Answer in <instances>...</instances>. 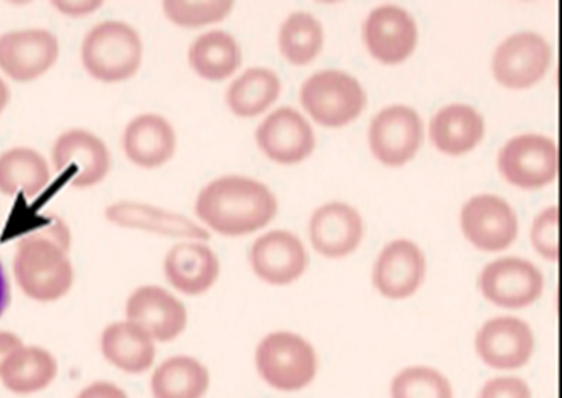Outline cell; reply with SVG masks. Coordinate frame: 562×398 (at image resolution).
<instances>
[{
	"mask_svg": "<svg viewBox=\"0 0 562 398\" xmlns=\"http://www.w3.org/2000/svg\"><path fill=\"white\" fill-rule=\"evenodd\" d=\"M58 375V362L48 350L18 348L0 367V382L11 394L29 396L48 388Z\"/></svg>",
	"mask_w": 562,
	"mask_h": 398,
	"instance_id": "603a6c76",
	"label": "cell"
},
{
	"mask_svg": "<svg viewBox=\"0 0 562 398\" xmlns=\"http://www.w3.org/2000/svg\"><path fill=\"white\" fill-rule=\"evenodd\" d=\"M99 344L104 360L124 374L143 375L155 367L157 342L127 318L108 325Z\"/></svg>",
	"mask_w": 562,
	"mask_h": 398,
	"instance_id": "44dd1931",
	"label": "cell"
},
{
	"mask_svg": "<svg viewBox=\"0 0 562 398\" xmlns=\"http://www.w3.org/2000/svg\"><path fill=\"white\" fill-rule=\"evenodd\" d=\"M249 262L262 282L289 285L304 274L308 257L300 238L286 230H273L256 240Z\"/></svg>",
	"mask_w": 562,
	"mask_h": 398,
	"instance_id": "2e32d148",
	"label": "cell"
},
{
	"mask_svg": "<svg viewBox=\"0 0 562 398\" xmlns=\"http://www.w3.org/2000/svg\"><path fill=\"white\" fill-rule=\"evenodd\" d=\"M11 102V90L9 83H7L5 78L0 75V115L9 107Z\"/></svg>",
	"mask_w": 562,
	"mask_h": 398,
	"instance_id": "74e56055",
	"label": "cell"
},
{
	"mask_svg": "<svg viewBox=\"0 0 562 398\" xmlns=\"http://www.w3.org/2000/svg\"><path fill=\"white\" fill-rule=\"evenodd\" d=\"M363 39L373 57L394 65L412 56L418 30L408 12L400 7L383 5L370 13L363 24Z\"/></svg>",
	"mask_w": 562,
	"mask_h": 398,
	"instance_id": "e0dca14e",
	"label": "cell"
},
{
	"mask_svg": "<svg viewBox=\"0 0 562 398\" xmlns=\"http://www.w3.org/2000/svg\"><path fill=\"white\" fill-rule=\"evenodd\" d=\"M50 166L68 179L71 187L91 189L109 175L111 155L108 145L94 133L70 129L53 144Z\"/></svg>",
	"mask_w": 562,
	"mask_h": 398,
	"instance_id": "52a82bcc",
	"label": "cell"
},
{
	"mask_svg": "<svg viewBox=\"0 0 562 398\" xmlns=\"http://www.w3.org/2000/svg\"><path fill=\"white\" fill-rule=\"evenodd\" d=\"M531 238L535 249L547 260L558 261L559 257V212L557 207L546 209L535 220Z\"/></svg>",
	"mask_w": 562,
	"mask_h": 398,
	"instance_id": "d6a6232c",
	"label": "cell"
},
{
	"mask_svg": "<svg viewBox=\"0 0 562 398\" xmlns=\"http://www.w3.org/2000/svg\"><path fill=\"white\" fill-rule=\"evenodd\" d=\"M301 103L316 123L340 128L361 115L367 95L359 81L347 72L326 70L304 82Z\"/></svg>",
	"mask_w": 562,
	"mask_h": 398,
	"instance_id": "5b68a950",
	"label": "cell"
},
{
	"mask_svg": "<svg viewBox=\"0 0 562 398\" xmlns=\"http://www.w3.org/2000/svg\"><path fill=\"white\" fill-rule=\"evenodd\" d=\"M475 351L486 366L494 369H518L535 351L533 331L517 317L492 318L475 337Z\"/></svg>",
	"mask_w": 562,
	"mask_h": 398,
	"instance_id": "7c38bea8",
	"label": "cell"
},
{
	"mask_svg": "<svg viewBox=\"0 0 562 398\" xmlns=\"http://www.w3.org/2000/svg\"><path fill=\"white\" fill-rule=\"evenodd\" d=\"M105 217L117 227L150 231L170 237L209 240L206 230L198 227L189 218L170 214V212L150 207L147 204L121 202L105 209Z\"/></svg>",
	"mask_w": 562,
	"mask_h": 398,
	"instance_id": "d4e9b609",
	"label": "cell"
},
{
	"mask_svg": "<svg viewBox=\"0 0 562 398\" xmlns=\"http://www.w3.org/2000/svg\"><path fill=\"white\" fill-rule=\"evenodd\" d=\"M485 133L484 118L465 104H451L435 115L429 135L440 151L461 156L477 146Z\"/></svg>",
	"mask_w": 562,
	"mask_h": 398,
	"instance_id": "4316f807",
	"label": "cell"
},
{
	"mask_svg": "<svg viewBox=\"0 0 562 398\" xmlns=\"http://www.w3.org/2000/svg\"><path fill=\"white\" fill-rule=\"evenodd\" d=\"M392 398H453L451 383L438 369L407 367L396 375L390 388Z\"/></svg>",
	"mask_w": 562,
	"mask_h": 398,
	"instance_id": "4dcf8cb0",
	"label": "cell"
},
{
	"mask_svg": "<svg viewBox=\"0 0 562 398\" xmlns=\"http://www.w3.org/2000/svg\"><path fill=\"white\" fill-rule=\"evenodd\" d=\"M102 4V2H94V0H76V2H63V0H59V2L52 3L63 15L71 18L89 15V13L95 12Z\"/></svg>",
	"mask_w": 562,
	"mask_h": 398,
	"instance_id": "d590c367",
	"label": "cell"
},
{
	"mask_svg": "<svg viewBox=\"0 0 562 398\" xmlns=\"http://www.w3.org/2000/svg\"><path fill=\"white\" fill-rule=\"evenodd\" d=\"M189 62L196 75L206 81H224L240 68V46L229 33L211 31L191 44Z\"/></svg>",
	"mask_w": 562,
	"mask_h": 398,
	"instance_id": "83f0119b",
	"label": "cell"
},
{
	"mask_svg": "<svg viewBox=\"0 0 562 398\" xmlns=\"http://www.w3.org/2000/svg\"><path fill=\"white\" fill-rule=\"evenodd\" d=\"M55 33L44 29L13 30L0 35V75L32 83L55 68L59 57Z\"/></svg>",
	"mask_w": 562,
	"mask_h": 398,
	"instance_id": "8992f818",
	"label": "cell"
},
{
	"mask_svg": "<svg viewBox=\"0 0 562 398\" xmlns=\"http://www.w3.org/2000/svg\"><path fill=\"white\" fill-rule=\"evenodd\" d=\"M280 92L281 81L274 71L254 68L229 86L227 104L237 117H256L279 99Z\"/></svg>",
	"mask_w": 562,
	"mask_h": 398,
	"instance_id": "f1b7e54d",
	"label": "cell"
},
{
	"mask_svg": "<svg viewBox=\"0 0 562 398\" xmlns=\"http://www.w3.org/2000/svg\"><path fill=\"white\" fill-rule=\"evenodd\" d=\"M168 283L184 296L207 294L221 274L220 258L207 245L183 242L169 250L164 261Z\"/></svg>",
	"mask_w": 562,
	"mask_h": 398,
	"instance_id": "ac0fdd59",
	"label": "cell"
},
{
	"mask_svg": "<svg viewBox=\"0 0 562 398\" xmlns=\"http://www.w3.org/2000/svg\"><path fill=\"white\" fill-rule=\"evenodd\" d=\"M479 398H532L530 386L515 376H499L482 387Z\"/></svg>",
	"mask_w": 562,
	"mask_h": 398,
	"instance_id": "836d02e7",
	"label": "cell"
},
{
	"mask_svg": "<svg viewBox=\"0 0 562 398\" xmlns=\"http://www.w3.org/2000/svg\"><path fill=\"white\" fill-rule=\"evenodd\" d=\"M256 141L263 155L281 164L304 161L316 145L314 130L306 118L289 107L274 111L260 124Z\"/></svg>",
	"mask_w": 562,
	"mask_h": 398,
	"instance_id": "9a60e30c",
	"label": "cell"
},
{
	"mask_svg": "<svg viewBox=\"0 0 562 398\" xmlns=\"http://www.w3.org/2000/svg\"><path fill=\"white\" fill-rule=\"evenodd\" d=\"M363 225L359 212L342 203H329L315 212L310 221V238L323 257L337 260L359 248Z\"/></svg>",
	"mask_w": 562,
	"mask_h": 398,
	"instance_id": "ffe728a7",
	"label": "cell"
},
{
	"mask_svg": "<svg viewBox=\"0 0 562 398\" xmlns=\"http://www.w3.org/2000/svg\"><path fill=\"white\" fill-rule=\"evenodd\" d=\"M461 228L475 248L502 251L518 236V218L504 198L481 195L471 198L461 212Z\"/></svg>",
	"mask_w": 562,
	"mask_h": 398,
	"instance_id": "5bb4252c",
	"label": "cell"
},
{
	"mask_svg": "<svg viewBox=\"0 0 562 398\" xmlns=\"http://www.w3.org/2000/svg\"><path fill=\"white\" fill-rule=\"evenodd\" d=\"M76 398H130V396L117 384L99 380L86 386Z\"/></svg>",
	"mask_w": 562,
	"mask_h": 398,
	"instance_id": "e575fe53",
	"label": "cell"
},
{
	"mask_svg": "<svg viewBox=\"0 0 562 398\" xmlns=\"http://www.w3.org/2000/svg\"><path fill=\"white\" fill-rule=\"evenodd\" d=\"M11 302V288L9 276L2 261H0V318L5 314Z\"/></svg>",
	"mask_w": 562,
	"mask_h": 398,
	"instance_id": "8d00e7d4",
	"label": "cell"
},
{
	"mask_svg": "<svg viewBox=\"0 0 562 398\" xmlns=\"http://www.w3.org/2000/svg\"><path fill=\"white\" fill-rule=\"evenodd\" d=\"M551 49L533 32H520L498 46L493 59L494 77L508 89H527L546 76Z\"/></svg>",
	"mask_w": 562,
	"mask_h": 398,
	"instance_id": "8fae6325",
	"label": "cell"
},
{
	"mask_svg": "<svg viewBox=\"0 0 562 398\" xmlns=\"http://www.w3.org/2000/svg\"><path fill=\"white\" fill-rule=\"evenodd\" d=\"M50 163L29 146H15L0 155V194L36 197L49 184Z\"/></svg>",
	"mask_w": 562,
	"mask_h": 398,
	"instance_id": "484cf974",
	"label": "cell"
},
{
	"mask_svg": "<svg viewBox=\"0 0 562 398\" xmlns=\"http://www.w3.org/2000/svg\"><path fill=\"white\" fill-rule=\"evenodd\" d=\"M71 235L61 218L52 217L43 227L20 238L13 253V277L33 302L61 300L75 284L69 251Z\"/></svg>",
	"mask_w": 562,
	"mask_h": 398,
	"instance_id": "6da1fadb",
	"label": "cell"
},
{
	"mask_svg": "<svg viewBox=\"0 0 562 398\" xmlns=\"http://www.w3.org/2000/svg\"><path fill=\"white\" fill-rule=\"evenodd\" d=\"M210 387L206 364L184 354L171 355L158 363L149 380L154 398H204Z\"/></svg>",
	"mask_w": 562,
	"mask_h": 398,
	"instance_id": "cb8c5ba5",
	"label": "cell"
},
{
	"mask_svg": "<svg viewBox=\"0 0 562 398\" xmlns=\"http://www.w3.org/2000/svg\"><path fill=\"white\" fill-rule=\"evenodd\" d=\"M426 274L420 249L407 240L389 243L374 264L373 283L382 296L402 300L415 294Z\"/></svg>",
	"mask_w": 562,
	"mask_h": 398,
	"instance_id": "d6986e66",
	"label": "cell"
},
{
	"mask_svg": "<svg viewBox=\"0 0 562 398\" xmlns=\"http://www.w3.org/2000/svg\"><path fill=\"white\" fill-rule=\"evenodd\" d=\"M279 203L266 184L246 177L215 179L198 195L195 214L222 236L255 234L273 220Z\"/></svg>",
	"mask_w": 562,
	"mask_h": 398,
	"instance_id": "7a4b0ae2",
	"label": "cell"
},
{
	"mask_svg": "<svg viewBox=\"0 0 562 398\" xmlns=\"http://www.w3.org/2000/svg\"><path fill=\"white\" fill-rule=\"evenodd\" d=\"M144 46L140 35L127 23L108 20L88 32L81 45V61L99 82L128 81L140 69Z\"/></svg>",
	"mask_w": 562,
	"mask_h": 398,
	"instance_id": "277c9868",
	"label": "cell"
},
{
	"mask_svg": "<svg viewBox=\"0 0 562 398\" xmlns=\"http://www.w3.org/2000/svg\"><path fill=\"white\" fill-rule=\"evenodd\" d=\"M125 318L142 327L157 343H170L188 329L187 305L158 285H142L125 303Z\"/></svg>",
	"mask_w": 562,
	"mask_h": 398,
	"instance_id": "ba28073f",
	"label": "cell"
},
{
	"mask_svg": "<svg viewBox=\"0 0 562 398\" xmlns=\"http://www.w3.org/2000/svg\"><path fill=\"white\" fill-rule=\"evenodd\" d=\"M165 16L171 23L183 29H200L226 19L234 9L229 0H211V2H187V0H167L162 3Z\"/></svg>",
	"mask_w": 562,
	"mask_h": 398,
	"instance_id": "1f68e13d",
	"label": "cell"
},
{
	"mask_svg": "<svg viewBox=\"0 0 562 398\" xmlns=\"http://www.w3.org/2000/svg\"><path fill=\"white\" fill-rule=\"evenodd\" d=\"M122 145L125 157L138 168L158 169L173 158L177 137L167 118L144 114L125 127Z\"/></svg>",
	"mask_w": 562,
	"mask_h": 398,
	"instance_id": "7402d4cb",
	"label": "cell"
},
{
	"mask_svg": "<svg viewBox=\"0 0 562 398\" xmlns=\"http://www.w3.org/2000/svg\"><path fill=\"white\" fill-rule=\"evenodd\" d=\"M498 166L508 182L520 189H540L558 174V148L539 135L515 137L501 150Z\"/></svg>",
	"mask_w": 562,
	"mask_h": 398,
	"instance_id": "9c48e42d",
	"label": "cell"
},
{
	"mask_svg": "<svg viewBox=\"0 0 562 398\" xmlns=\"http://www.w3.org/2000/svg\"><path fill=\"white\" fill-rule=\"evenodd\" d=\"M423 124L416 112L406 105H393L373 118L369 143L373 155L387 166H402L419 150Z\"/></svg>",
	"mask_w": 562,
	"mask_h": 398,
	"instance_id": "4fadbf2b",
	"label": "cell"
},
{
	"mask_svg": "<svg viewBox=\"0 0 562 398\" xmlns=\"http://www.w3.org/2000/svg\"><path fill=\"white\" fill-rule=\"evenodd\" d=\"M480 287L482 295L498 307L521 309L543 294L544 277L531 262L502 258L482 271Z\"/></svg>",
	"mask_w": 562,
	"mask_h": 398,
	"instance_id": "30bf717a",
	"label": "cell"
},
{
	"mask_svg": "<svg viewBox=\"0 0 562 398\" xmlns=\"http://www.w3.org/2000/svg\"><path fill=\"white\" fill-rule=\"evenodd\" d=\"M323 43V26L311 13L295 12L281 26L280 50L290 64L313 62L319 56Z\"/></svg>",
	"mask_w": 562,
	"mask_h": 398,
	"instance_id": "f546056e",
	"label": "cell"
},
{
	"mask_svg": "<svg viewBox=\"0 0 562 398\" xmlns=\"http://www.w3.org/2000/svg\"><path fill=\"white\" fill-rule=\"evenodd\" d=\"M257 375L279 393H300L315 380L319 369L316 350L301 334L279 330L267 334L255 350Z\"/></svg>",
	"mask_w": 562,
	"mask_h": 398,
	"instance_id": "3957f363",
	"label": "cell"
}]
</instances>
